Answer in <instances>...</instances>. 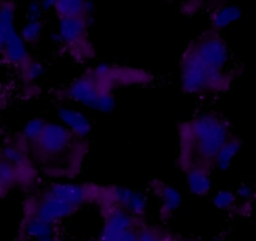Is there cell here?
<instances>
[{"instance_id":"9","label":"cell","mask_w":256,"mask_h":241,"mask_svg":"<svg viewBox=\"0 0 256 241\" xmlns=\"http://www.w3.org/2000/svg\"><path fill=\"white\" fill-rule=\"evenodd\" d=\"M52 12L58 19L65 18H90L92 5L89 0H58Z\"/></svg>"},{"instance_id":"12","label":"cell","mask_w":256,"mask_h":241,"mask_svg":"<svg viewBox=\"0 0 256 241\" xmlns=\"http://www.w3.org/2000/svg\"><path fill=\"white\" fill-rule=\"evenodd\" d=\"M22 185L19 169L0 156V198L9 194L12 188Z\"/></svg>"},{"instance_id":"5","label":"cell","mask_w":256,"mask_h":241,"mask_svg":"<svg viewBox=\"0 0 256 241\" xmlns=\"http://www.w3.org/2000/svg\"><path fill=\"white\" fill-rule=\"evenodd\" d=\"M90 18H65L59 19L58 38L68 54L78 62L92 59L95 49L89 40Z\"/></svg>"},{"instance_id":"11","label":"cell","mask_w":256,"mask_h":241,"mask_svg":"<svg viewBox=\"0 0 256 241\" xmlns=\"http://www.w3.org/2000/svg\"><path fill=\"white\" fill-rule=\"evenodd\" d=\"M186 182L192 194L196 196H205L212 190V172L200 169L188 170Z\"/></svg>"},{"instance_id":"22","label":"cell","mask_w":256,"mask_h":241,"mask_svg":"<svg viewBox=\"0 0 256 241\" xmlns=\"http://www.w3.org/2000/svg\"><path fill=\"white\" fill-rule=\"evenodd\" d=\"M4 45H5V36H4V32L0 30V55H2V49H4Z\"/></svg>"},{"instance_id":"24","label":"cell","mask_w":256,"mask_h":241,"mask_svg":"<svg viewBox=\"0 0 256 241\" xmlns=\"http://www.w3.org/2000/svg\"><path fill=\"white\" fill-rule=\"evenodd\" d=\"M86 241H96V240H86Z\"/></svg>"},{"instance_id":"6","label":"cell","mask_w":256,"mask_h":241,"mask_svg":"<svg viewBox=\"0 0 256 241\" xmlns=\"http://www.w3.org/2000/svg\"><path fill=\"white\" fill-rule=\"evenodd\" d=\"M32 195L36 202V216L35 218L48 222V224H62L64 220L72 218L82 209L80 206L69 204L64 200L54 196L46 189Z\"/></svg>"},{"instance_id":"14","label":"cell","mask_w":256,"mask_h":241,"mask_svg":"<svg viewBox=\"0 0 256 241\" xmlns=\"http://www.w3.org/2000/svg\"><path fill=\"white\" fill-rule=\"evenodd\" d=\"M240 149H242V140L232 135L218 152L216 159H215V168L220 170L229 169L236 155L239 154Z\"/></svg>"},{"instance_id":"7","label":"cell","mask_w":256,"mask_h":241,"mask_svg":"<svg viewBox=\"0 0 256 241\" xmlns=\"http://www.w3.org/2000/svg\"><path fill=\"white\" fill-rule=\"evenodd\" d=\"M150 190L152 194L160 199L159 218L162 222H168L172 220V215L182 205V195L172 186L166 182L154 180L150 182Z\"/></svg>"},{"instance_id":"13","label":"cell","mask_w":256,"mask_h":241,"mask_svg":"<svg viewBox=\"0 0 256 241\" xmlns=\"http://www.w3.org/2000/svg\"><path fill=\"white\" fill-rule=\"evenodd\" d=\"M60 118L64 122L65 126L69 128L72 132H74L79 136L84 138L85 135L89 134V120L82 112H76L74 109H69V108H64V109L60 110Z\"/></svg>"},{"instance_id":"8","label":"cell","mask_w":256,"mask_h":241,"mask_svg":"<svg viewBox=\"0 0 256 241\" xmlns=\"http://www.w3.org/2000/svg\"><path fill=\"white\" fill-rule=\"evenodd\" d=\"M242 16V12L238 5L230 2H219L212 8L210 12V22L212 29L220 32L236 22Z\"/></svg>"},{"instance_id":"15","label":"cell","mask_w":256,"mask_h":241,"mask_svg":"<svg viewBox=\"0 0 256 241\" xmlns=\"http://www.w3.org/2000/svg\"><path fill=\"white\" fill-rule=\"evenodd\" d=\"M239 199H238L235 192L232 190H220L212 198V204L216 209L222 210V212H232L234 209L235 205L238 204Z\"/></svg>"},{"instance_id":"3","label":"cell","mask_w":256,"mask_h":241,"mask_svg":"<svg viewBox=\"0 0 256 241\" xmlns=\"http://www.w3.org/2000/svg\"><path fill=\"white\" fill-rule=\"evenodd\" d=\"M236 78V70L216 72L202 65L188 49L180 59V84L190 95L220 94L230 89Z\"/></svg>"},{"instance_id":"23","label":"cell","mask_w":256,"mask_h":241,"mask_svg":"<svg viewBox=\"0 0 256 241\" xmlns=\"http://www.w3.org/2000/svg\"><path fill=\"white\" fill-rule=\"evenodd\" d=\"M178 241H204L202 239H192V238H185V239H179Z\"/></svg>"},{"instance_id":"18","label":"cell","mask_w":256,"mask_h":241,"mask_svg":"<svg viewBox=\"0 0 256 241\" xmlns=\"http://www.w3.org/2000/svg\"><path fill=\"white\" fill-rule=\"evenodd\" d=\"M255 190L256 189L250 186V185L244 184L238 188L235 194H236L238 199L242 200V202H252L255 199Z\"/></svg>"},{"instance_id":"21","label":"cell","mask_w":256,"mask_h":241,"mask_svg":"<svg viewBox=\"0 0 256 241\" xmlns=\"http://www.w3.org/2000/svg\"><path fill=\"white\" fill-rule=\"evenodd\" d=\"M58 0H40V4H42V9L45 10H52L54 9L55 4H56Z\"/></svg>"},{"instance_id":"2","label":"cell","mask_w":256,"mask_h":241,"mask_svg":"<svg viewBox=\"0 0 256 241\" xmlns=\"http://www.w3.org/2000/svg\"><path fill=\"white\" fill-rule=\"evenodd\" d=\"M28 154L42 168L46 175L55 178H72L79 174L86 144L65 125L44 122L42 130L30 142H25Z\"/></svg>"},{"instance_id":"19","label":"cell","mask_w":256,"mask_h":241,"mask_svg":"<svg viewBox=\"0 0 256 241\" xmlns=\"http://www.w3.org/2000/svg\"><path fill=\"white\" fill-rule=\"evenodd\" d=\"M44 12L40 2H32L28 6V20H42Z\"/></svg>"},{"instance_id":"17","label":"cell","mask_w":256,"mask_h":241,"mask_svg":"<svg viewBox=\"0 0 256 241\" xmlns=\"http://www.w3.org/2000/svg\"><path fill=\"white\" fill-rule=\"evenodd\" d=\"M148 209V199L142 192H132V196H130L129 202H128L126 210L132 215L135 216H145V212Z\"/></svg>"},{"instance_id":"4","label":"cell","mask_w":256,"mask_h":241,"mask_svg":"<svg viewBox=\"0 0 256 241\" xmlns=\"http://www.w3.org/2000/svg\"><path fill=\"white\" fill-rule=\"evenodd\" d=\"M186 49L208 69L216 72H229L228 65L230 64V50L220 32L209 29L200 34L199 36L186 46Z\"/></svg>"},{"instance_id":"1","label":"cell","mask_w":256,"mask_h":241,"mask_svg":"<svg viewBox=\"0 0 256 241\" xmlns=\"http://www.w3.org/2000/svg\"><path fill=\"white\" fill-rule=\"evenodd\" d=\"M232 136L230 122L219 112H204L180 125L179 164L188 170L212 172L215 159L225 142Z\"/></svg>"},{"instance_id":"25","label":"cell","mask_w":256,"mask_h":241,"mask_svg":"<svg viewBox=\"0 0 256 241\" xmlns=\"http://www.w3.org/2000/svg\"><path fill=\"white\" fill-rule=\"evenodd\" d=\"M255 199H256V190H255Z\"/></svg>"},{"instance_id":"20","label":"cell","mask_w":256,"mask_h":241,"mask_svg":"<svg viewBox=\"0 0 256 241\" xmlns=\"http://www.w3.org/2000/svg\"><path fill=\"white\" fill-rule=\"evenodd\" d=\"M200 6H202V2L200 0H186V2L182 4V10H184L186 14H194V12H199Z\"/></svg>"},{"instance_id":"16","label":"cell","mask_w":256,"mask_h":241,"mask_svg":"<svg viewBox=\"0 0 256 241\" xmlns=\"http://www.w3.org/2000/svg\"><path fill=\"white\" fill-rule=\"evenodd\" d=\"M42 32V20H28L22 29L20 30V36L25 44H36Z\"/></svg>"},{"instance_id":"10","label":"cell","mask_w":256,"mask_h":241,"mask_svg":"<svg viewBox=\"0 0 256 241\" xmlns=\"http://www.w3.org/2000/svg\"><path fill=\"white\" fill-rule=\"evenodd\" d=\"M19 232H24L32 241H36L48 236H52L56 232H59V225L48 224V222H42L38 218H34V219H30L25 222H20Z\"/></svg>"}]
</instances>
